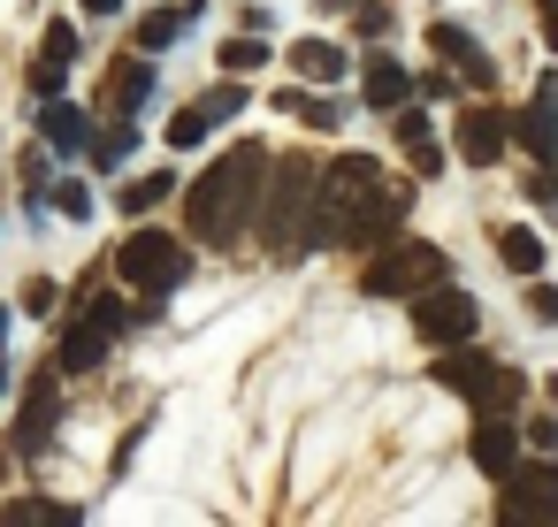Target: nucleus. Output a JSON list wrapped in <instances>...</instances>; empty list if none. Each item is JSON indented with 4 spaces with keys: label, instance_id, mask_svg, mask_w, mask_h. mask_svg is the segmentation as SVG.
<instances>
[{
    "label": "nucleus",
    "instance_id": "27",
    "mask_svg": "<svg viewBox=\"0 0 558 527\" xmlns=\"http://www.w3.org/2000/svg\"><path fill=\"white\" fill-rule=\"evenodd\" d=\"M199 108H207L215 123H230V115H245V93H238V85H222V93H207Z\"/></svg>",
    "mask_w": 558,
    "mask_h": 527
},
{
    "label": "nucleus",
    "instance_id": "29",
    "mask_svg": "<svg viewBox=\"0 0 558 527\" xmlns=\"http://www.w3.org/2000/svg\"><path fill=\"white\" fill-rule=\"evenodd\" d=\"M527 306H535V321H550V329H558V291H543V283H535V291H527Z\"/></svg>",
    "mask_w": 558,
    "mask_h": 527
},
{
    "label": "nucleus",
    "instance_id": "25",
    "mask_svg": "<svg viewBox=\"0 0 558 527\" xmlns=\"http://www.w3.org/2000/svg\"><path fill=\"white\" fill-rule=\"evenodd\" d=\"M260 62H268L260 32H245V39H230V47H222V70H260Z\"/></svg>",
    "mask_w": 558,
    "mask_h": 527
},
{
    "label": "nucleus",
    "instance_id": "15",
    "mask_svg": "<svg viewBox=\"0 0 558 527\" xmlns=\"http://www.w3.org/2000/svg\"><path fill=\"white\" fill-rule=\"evenodd\" d=\"M108 344H116V329L85 314V321L62 336V367H70V375H85V367H100V359H108Z\"/></svg>",
    "mask_w": 558,
    "mask_h": 527
},
{
    "label": "nucleus",
    "instance_id": "16",
    "mask_svg": "<svg viewBox=\"0 0 558 527\" xmlns=\"http://www.w3.org/2000/svg\"><path fill=\"white\" fill-rule=\"evenodd\" d=\"M85 108H70V100H47V115H39V138L54 146V154H85Z\"/></svg>",
    "mask_w": 558,
    "mask_h": 527
},
{
    "label": "nucleus",
    "instance_id": "24",
    "mask_svg": "<svg viewBox=\"0 0 558 527\" xmlns=\"http://www.w3.org/2000/svg\"><path fill=\"white\" fill-rule=\"evenodd\" d=\"M16 527H77V504H9Z\"/></svg>",
    "mask_w": 558,
    "mask_h": 527
},
{
    "label": "nucleus",
    "instance_id": "1",
    "mask_svg": "<svg viewBox=\"0 0 558 527\" xmlns=\"http://www.w3.org/2000/svg\"><path fill=\"white\" fill-rule=\"evenodd\" d=\"M260 184H268V154H260V146H230V154L192 184V237L230 245V237L260 215Z\"/></svg>",
    "mask_w": 558,
    "mask_h": 527
},
{
    "label": "nucleus",
    "instance_id": "12",
    "mask_svg": "<svg viewBox=\"0 0 558 527\" xmlns=\"http://www.w3.org/2000/svg\"><path fill=\"white\" fill-rule=\"evenodd\" d=\"M360 93H367V108H375V115H398V108L413 100V77H405L390 54H375V62L360 70Z\"/></svg>",
    "mask_w": 558,
    "mask_h": 527
},
{
    "label": "nucleus",
    "instance_id": "19",
    "mask_svg": "<svg viewBox=\"0 0 558 527\" xmlns=\"http://www.w3.org/2000/svg\"><path fill=\"white\" fill-rule=\"evenodd\" d=\"M497 260H505L512 275H535V268H543V237H535L527 222H512V230H497Z\"/></svg>",
    "mask_w": 558,
    "mask_h": 527
},
{
    "label": "nucleus",
    "instance_id": "9",
    "mask_svg": "<svg viewBox=\"0 0 558 527\" xmlns=\"http://www.w3.org/2000/svg\"><path fill=\"white\" fill-rule=\"evenodd\" d=\"M466 451H474V466H482V474H497V481H505V474L520 466V428H512L497 405H482V420H474V443H466Z\"/></svg>",
    "mask_w": 558,
    "mask_h": 527
},
{
    "label": "nucleus",
    "instance_id": "2",
    "mask_svg": "<svg viewBox=\"0 0 558 527\" xmlns=\"http://www.w3.org/2000/svg\"><path fill=\"white\" fill-rule=\"evenodd\" d=\"M299 207H322V184H314V161H276V192H260V230L276 245V260H299L306 253V222Z\"/></svg>",
    "mask_w": 558,
    "mask_h": 527
},
{
    "label": "nucleus",
    "instance_id": "4",
    "mask_svg": "<svg viewBox=\"0 0 558 527\" xmlns=\"http://www.w3.org/2000/svg\"><path fill=\"white\" fill-rule=\"evenodd\" d=\"M360 283H367V298H413V291L444 283V253L421 245V237H398V245H383V253L367 260Z\"/></svg>",
    "mask_w": 558,
    "mask_h": 527
},
{
    "label": "nucleus",
    "instance_id": "10",
    "mask_svg": "<svg viewBox=\"0 0 558 527\" xmlns=\"http://www.w3.org/2000/svg\"><path fill=\"white\" fill-rule=\"evenodd\" d=\"M505 131H512V123H505L497 108H466V115H459V161H466V169H489V161L505 154Z\"/></svg>",
    "mask_w": 558,
    "mask_h": 527
},
{
    "label": "nucleus",
    "instance_id": "21",
    "mask_svg": "<svg viewBox=\"0 0 558 527\" xmlns=\"http://www.w3.org/2000/svg\"><path fill=\"white\" fill-rule=\"evenodd\" d=\"M192 16H199V0H192V9H154V16L138 24V54H161V47H169V39L192 24Z\"/></svg>",
    "mask_w": 558,
    "mask_h": 527
},
{
    "label": "nucleus",
    "instance_id": "8",
    "mask_svg": "<svg viewBox=\"0 0 558 527\" xmlns=\"http://www.w3.org/2000/svg\"><path fill=\"white\" fill-rule=\"evenodd\" d=\"M383 192V169H375V154H337L329 169H322V199L337 207V215H352L360 199H375Z\"/></svg>",
    "mask_w": 558,
    "mask_h": 527
},
{
    "label": "nucleus",
    "instance_id": "32",
    "mask_svg": "<svg viewBox=\"0 0 558 527\" xmlns=\"http://www.w3.org/2000/svg\"><path fill=\"white\" fill-rule=\"evenodd\" d=\"M85 9H93V16H116V9H123V0H85Z\"/></svg>",
    "mask_w": 558,
    "mask_h": 527
},
{
    "label": "nucleus",
    "instance_id": "6",
    "mask_svg": "<svg viewBox=\"0 0 558 527\" xmlns=\"http://www.w3.org/2000/svg\"><path fill=\"white\" fill-rule=\"evenodd\" d=\"M474 321H482V306L466 298V291H451V283H428V291H413V336L421 344H466L474 336Z\"/></svg>",
    "mask_w": 558,
    "mask_h": 527
},
{
    "label": "nucleus",
    "instance_id": "13",
    "mask_svg": "<svg viewBox=\"0 0 558 527\" xmlns=\"http://www.w3.org/2000/svg\"><path fill=\"white\" fill-rule=\"evenodd\" d=\"M47 436H54V375L32 382V397H24V413H16V451L32 458V451H47Z\"/></svg>",
    "mask_w": 558,
    "mask_h": 527
},
{
    "label": "nucleus",
    "instance_id": "17",
    "mask_svg": "<svg viewBox=\"0 0 558 527\" xmlns=\"http://www.w3.org/2000/svg\"><path fill=\"white\" fill-rule=\"evenodd\" d=\"M512 131H520V146H527L535 161H558V100H550V93H543V100H535Z\"/></svg>",
    "mask_w": 558,
    "mask_h": 527
},
{
    "label": "nucleus",
    "instance_id": "30",
    "mask_svg": "<svg viewBox=\"0 0 558 527\" xmlns=\"http://www.w3.org/2000/svg\"><path fill=\"white\" fill-rule=\"evenodd\" d=\"M93 161L108 169V161H123V131H108V138H93Z\"/></svg>",
    "mask_w": 558,
    "mask_h": 527
},
{
    "label": "nucleus",
    "instance_id": "31",
    "mask_svg": "<svg viewBox=\"0 0 558 527\" xmlns=\"http://www.w3.org/2000/svg\"><path fill=\"white\" fill-rule=\"evenodd\" d=\"M535 9H543V47L558 54V0H535Z\"/></svg>",
    "mask_w": 558,
    "mask_h": 527
},
{
    "label": "nucleus",
    "instance_id": "11",
    "mask_svg": "<svg viewBox=\"0 0 558 527\" xmlns=\"http://www.w3.org/2000/svg\"><path fill=\"white\" fill-rule=\"evenodd\" d=\"M428 47H436V54H451L466 85H497V70H489V54H482V39H474V32H459V24H436V32H428Z\"/></svg>",
    "mask_w": 558,
    "mask_h": 527
},
{
    "label": "nucleus",
    "instance_id": "26",
    "mask_svg": "<svg viewBox=\"0 0 558 527\" xmlns=\"http://www.w3.org/2000/svg\"><path fill=\"white\" fill-rule=\"evenodd\" d=\"M54 207H62L70 222H85V215H93V192H85V184L70 176V184H54Z\"/></svg>",
    "mask_w": 558,
    "mask_h": 527
},
{
    "label": "nucleus",
    "instance_id": "14",
    "mask_svg": "<svg viewBox=\"0 0 558 527\" xmlns=\"http://www.w3.org/2000/svg\"><path fill=\"white\" fill-rule=\"evenodd\" d=\"M70 62H77V32H70V24H47V39H39V70H32V85H39V93L54 100V93H62V70H70Z\"/></svg>",
    "mask_w": 558,
    "mask_h": 527
},
{
    "label": "nucleus",
    "instance_id": "20",
    "mask_svg": "<svg viewBox=\"0 0 558 527\" xmlns=\"http://www.w3.org/2000/svg\"><path fill=\"white\" fill-rule=\"evenodd\" d=\"M146 100H154V70H146V62H123V77L108 85V108H116V115H138Z\"/></svg>",
    "mask_w": 558,
    "mask_h": 527
},
{
    "label": "nucleus",
    "instance_id": "28",
    "mask_svg": "<svg viewBox=\"0 0 558 527\" xmlns=\"http://www.w3.org/2000/svg\"><path fill=\"white\" fill-rule=\"evenodd\" d=\"M93 321H108V329H116V336H123V329H131V321H138V314H131V306H123V298H93Z\"/></svg>",
    "mask_w": 558,
    "mask_h": 527
},
{
    "label": "nucleus",
    "instance_id": "18",
    "mask_svg": "<svg viewBox=\"0 0 558 527\" xmlns=\"http://www.w3.org/2000/svg\"><path fill=\"white\" fill-rule=\"evenodd\" d=\"M291 70H299L306 85H337V77H344V47H329V39H299V47H291Z\"/></svg>",
    "mask_w": 558,
    "mask_h": 527
},
{
    "label": "nucleus",
    "instance_id": "22",
    "mask_svg": "<svg viewBox=\"0 0 558 527\" xmlns=\"http://www.w3.org/2000/svg\"><path fill=\"white\" fill-rule=\"evenodd\" d=\"M169 192H177V176H138L131 192H116V207H123V215H146V207H161Z\"/></svg>",
    "mask_w": 558,
    "mask_h": 527
},
{
    "label": "nucleus",
    "instance_id": "5",
    "mask_svg": "<svg viewBox=\"0 0 558 527\" xmlns=\"http://www.w3.org/2000/svg\"><path fill=\"white\" fill-rule=\"evenodd\" d=\"M436 382H444L451 397H474V405H497V413L520 405V375H512V367H489V359H474V352H459V344L436 352Z\"/></svg>",
    "mask_w": 558,
    "mask_h": 527
},
{
    "label": "nucleus",
    "instance_id": "3",
    "mask_svg": "<svg viewBox=\"0 0 558 527\" xmlns=\"http://www.w3.org/2000/svg\"><path fill=\"white\" fill-rule=\"evenodd\" d=\"M116 268H123V283H131V291L169 298V291L192 275V253H184L169 230H131V237H123V253H116Z\"/></svg>",
    "mask_w": 558,
    "mask_h": 527
},
{
    "label": "nucleus",
    "instance_id": "33",
    "mask_svg": "<svg viewBox=\"0 0 558 527\" xmlns=\"http://www.w3.org/2000/svg\"><path fill=\"white\" fill-rule=\"evenodd\" d=\"M0 336H9V306H0Z\"/></svg>",
    "mask_w": 558,
    "mask_h": 527
},
{
    "label": "nucleus",
    "instance_id": "23",
    "mask_svg": "<svg viewBox=\"0 0 558 527\" xmlns=\"http://www.w3.org/2000/svg\"><path fill=\"white\" fill-rule=\"evenodd\" d=\"M207 131H215V115H207V108H199V100H192V108H184V115H177V123H169V146H177V154H192V146H199V138H207Z\"/></svg>",
    "mask_w": 558,
    "mask_h": 527
},
{
    "label": "nucleus",
    "instance_id": "7",
    "mask_svg": "<svg viewBox=\"0 0 558 527\" xmlns=\"http://www.w3.org/2000/svg\"><path fill=\"white\" fill-rule=\"evenodd\" d=\"M505 527H527V519H558V458H520L505 474Z\"/></svg>",
    "mask_w": 558,
    "mask_h": 527
}]
</instances>
